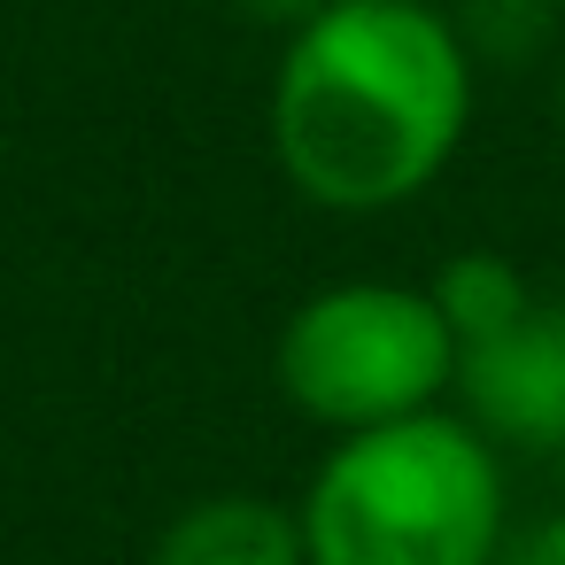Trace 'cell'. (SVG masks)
<instances>
[{
    "label": "cell",
    "mask_w": 565,
    "mask_h": 565,
    "mask_svg": "<svg viewBox=\"0 0 565 565\" xmlns=\"http://www.w3.org/2000/svg\"><path fill=\"white\" fill-rule=\"evenodd\" d=\"M233 9H241L248 24H264V32H279V40H287V32H302V24L326 9V0H233Z\"/></svg>",
    "instance_id": "9"
},
{
    "label": "cell",
    "mask_w": 565,
    "mask_h": 565,
    "mask_svg": "<svg viewBox=\"0 0 565 565\" xmlns=\"http://www.w3.org/2000/svg\"><path fill=\"white\" fill-rule=\"evenodd\" d=\"M503 565H565V511H550V519H534L511 550H503Z\"/></svg>",
    "instance_id": "8"
},
{
    "label": "cell",
    "mask_w": 565,
    "mask_h": 565,
    "mask_svg": "<svg viewBox=\"0 0 565 565\" xmlns=\"http://www.w3.org/2000/svg\"><path fill=\"white\" fill-rule=\"evenodd\" d=\"M148 565H310L302 511L256 488L194 495L148 550Z\"/></svg>",
    "instance_id": "5"
},
{
    "label": "cell",
    "mask_w": 565,
    "mask_h": 565,
    "mask_svg": "<svg viewBox=\"0 0 565 565\" xmlns=\"http://www.w3.org/2000/svg\"><path fill=\"white\" fill-rule=\"evenodd\" d=\"M434 310H441V326L457 333V356L465 349H480V341H495V333H511L542 295H534V279L511 264V256H495V248H465V256H449L441 271H434Z\"/></svg>",
    "instance_id": "6"
},
{
    "label": "cell",
    "mask_w": 565,
    "mask_h": 565,
    "mask_svg": "<svg viewBox=\"0 0 565 565\" xmlns=\"http://www.w3.org/2000/svg\"><path fill=\"white\" fill-rule=\"evenodd\" d=\"M557 132H565V71H557Z\"/></svg>",
    "instance_id": "10"
},
{
    "label": "cell",
    "mask_w": 565,
    "mask_h": 565,
    "mask_svg": "<svg viewBox=\"0 0 565 565\" xmlns=\"http://www.w3.org/2000/svg\"><path fill=\"white\" fill-rule=\"evenodd\" d=\"M465 418L519 457H565V295H542L511 333L457 356Z\"/></svg>",
    "instance_id": "4"
},
{
    "label": "cell",
    "mask_w": 565,
    "mask_h": 565,
    "mask_svg": "<svg viewBox=\"0 0 565 565\" xmlns=\"http://www.w3.org/2000/svg\"><path fill=\"white\" fill-rule=\"evenodd\" d=\"M480 63L434 0H326L279 40L271 156L279 179L333 217L418 202L472 132Z\"/></svg>",
    "instance_id": "1"
},
{
    "label": "cell",
    "mask_w": 565,
    "mask_h": 565,
    "mask_svg": "<svg viewBox=\"0 0 565 565\" xmlns=\"http://www.w3.org/2000/svg\"><path fill=\"white\" fill-rule=\"evenodd\" d=\"M271 380L310 426L341 441L441 411V395H457V333L441 326L426 287L341 279L295 302L271 349Z\"/></svg>",
    "instance_id": "3"
},
{
    "label": "cell",
    "mask_w": 565,
    "mask_h": 565,
    "mask_svg": "<svg viewBox=\"0 0 565 565\" xmlns=\"http://www.w3.org/2000/svg\"><path fill=\"white\" fill-rule=\"evenodd\" d=\"M310 565H503V449L465 411L341 434L302 488Z\"/></svg>",
    "instance_id": "2"
},
{
    "label": "cell",
    "mask_w": 565,
    "mask_h": 565,
    "mask_svg": "<svg viewBox=\"0 0 565 565\" xmlns=\"http://www.w3.org/2000/svg\"><path fill=\"white\" fill-rule=\"evenodd\" d=\"M550 24H557V0H465V17H457L472 63L480 55L488 63H526L550 40Z\"/></svg>",
    "instance_id": "7"
}]
</instances>
